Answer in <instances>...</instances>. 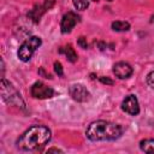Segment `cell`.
Segmentation results:
<instances>
[{
  "label": "cell",
  "mask_w": 154,
  "mask_h": 154,
  "mask_svg": "<svg viewBox=\"0 0 154 154\" xmlns=\"http://www.w3.org/2000/svg\"><path fill=\"white\" fill-rule=\"evenodd\" d=\"M63 153V150H60V149H58V148H51V149H48L47 150V153Z\"/></svg>",
  "instance_id": "cell-19"
},
{
  "label": "cell",
  "mask_w": 154,
  "mask_h": 154,
  "mask_svg": "<svg viewBox=\"0 0 154 154\" xmlns=\"http://www.w3.org/2000/svg\"><path fill=\"white\" fill-rule=\"evenodd\" d=\"M72 2L75 5V7L77 10H79V11H83L89 6V1L88 0H72Z\"/></svg>",
  "instance_id": "cell-14"
},
{
  "label": "cell",
  "mask_w": 154,
  "mask_h": 154,
  "mask_svg": "<svg viewBox=\"0 0 154 154\" xmlns=\"http://www.w3.org/2000/svg\"><path fill=\"white\" fill-rule=\"evenodd\" d=\"M99 81L101 82V83H103V84H108V85H112L114 82L111 79V78H108V77H99Z\"/></svg>",
  "instance_id": "cell-18"
},
{
  "label": "cell",
  "mask_w": 154,
  "mask_h": 154,
  "mask_svg": "<svg viewBox=\"0 0 154 154\" xmlns=\"http://www.w3.org/2000/svg\"><path fill=\"white\" fill-rule=\"evenodd\" d=\"M140 148L144 153H154V138H146L140 142Z\"/></svg>",
  "instance_id": "cell-12"
},
{
  "label": "cell",
  "mask_w": 154,
  "mask_h": 154,
  "mask_svg": "<svg viewBox=\"0 0 154 154\" xmlns=\"http://www.w3.org/2000/svg\"><path fill=\"white\" fill-rule=\"evenodd\" d=\"M77 45H78V46H79L81 48H84V49H87V48H88L87 38H85V37H83V36L78 37V40H77Z\"/></svg>",
  "instance_id": "cell-17"
},
{
  "label": "cell",
  "mask_w": 154,
  "mask_h": 154,
  "mask_svg": "<svg viewBox=\"0 0 154 154\" xmlns=\"http://www.w3.org/2000/svg\"><path fill=\"white\" fill-rule=\"evenodd\" d=\"M70 96L77 102H87L90 100V93L83 84H72L69 88Z\"/></svg>",
  "instance_id": "cell-5"
},
{
  "label": "cell",
  "mask_w": 154,
  "mask_h": 154,
  "mask_svg": "<svg viewBox=\"0 0 154 154\" xmlns=\"http://www.w3.org/2000/svg\"><path fill=\"white\" fill-rule=\"evenodd\" d=\"M41 43H42V41H41V38L37 37V36H31V37L26 38V40L20 45V47H19V49H18L17 55H18L19 60H22V61H24V63L29 61V60L31 59L32 54L35 53V51L41 46Z\"/></svg>",
  "instance_id": "cell-4"
},
{
  "label": "cell",
  "mask_w": 154,
  "mask_h": 154,
  "mask_svg": "<svg viewBox=\"0 0 154 154\" xmlns=\"http://www.w3.org/2000/svg\"><path fill=\"white\" fill-rule=\"evenodd\" d=\"M113 72L118 78L125 79V78H129L132 75V67L130 66V64H128L125 61H119V63L114 64Z\"/></svg>",
  "instance_id": "cell-9"
},
{
  "label": "cell",
  "mask_w": 154,
  "mask_h": 154,
  "mask_svg": "<svg viewBox=\"0 0 154 154\" xmlns=\"http://www.w3.org/2000/svg\"><path fill=\"white\" fill-rule=\"evenodd\" d=\"M112 29L114 31H128L130 29V24L128 22H122V20H116L112 23Z\"/></svg>",
  "instance_id": "cell-13"
},
{
  "label": "cell",
  "mask_w": 154,
  "mask_h": 154,
  "mask_svg": "<svg viewBox=\"0 0 154 154\" xmlns=\"http://www.w3.org/2000/svg\"><path fill=\"white\" fill-rule=\"evenodd\" d=\"M30 93L31 96H34L35 99H51L54 95V90L51 87L43 84L42 82L34 83L30 89Z\"/></svg>",
  "instance_id": "cell-6"
},
{
  "label": "cell",
  "mask_w": 154,
  "mask_h": 154,
  "mask_svg": "<svg viewBox=\"0 0 154 154\" xmlns=\"http://www.w3.org/2000/svg\"><path fill=\"white\" fill-rule=\"evenodd\" d=\"M59 52H60V53H64V54L66 55L67 60L71 61V63H75V61L77 60V53L75 52V49H73L70 45H67V46H65V47H61V48L59 49Z\"/></svg>",
  "instance_id": "cell-11"
},
{
  "label": "cell",
  "mask_w": 154,
  "mask_h": 154,
  "mask_svg": "<svg viewBox=\"0 0 154 154\" xmlns=\"http://www.w3.org/2000/svg\"><path fill=\"white\" fill-rule=\"evenodd\" d=\"M47 11V8H46V6L42 4V5H36L29 13H28V17L30 18V19H32L35 23H38L40 22V18L42 17V14L45 13Z\"/></svg>",
  "instance_id": "cell-10"
},
{
  "label": "cell",
  "mask_w": 154,
  "mask_h": 154,
  "mask_svg": "<svg viewBox=\"0 0 154 154\" xmlns=\"http://www.w3.org/2000/svg\"><path fill=\"white\" fill-rule=\"evenodd\" d=\"M123 126L107 120H96L88 125L85 136L94 142L99 141H114L123 135Z\"/></svg>",
  "instance_id": "cell-2"
},
{
  "label": "cell",
  "mask_w": 154,
  "mask_h": 154,
  "mask_svg": "<svg viewBox=\"0 0 154 154\" xmlns=\"http://www.w3.org/2000/svg\"><path fill=\"white\" fill-rule=\"evenodd\" d=\"M147 84L152 89H154V71H152V72H149L147 75Z\"/></svg>",
  "instance_id": "cell-16"
},
{
  "label": "cell",
  "mask_w": 154,
  "mask_h": 154,
  "mask_svg": "<svg viewBox=\"0 0 154 154\" xmlns=\"http://www.w3.org/2000/svg\"><path fill=\"white\" fill-rule=\"evenodd\" d=\"M99 46H100V49H101V51H103V49H105V47H106V46H105V43H102V42H99Z\"/></svg>",
  "instance_id": "cell-20"
},
{
  "label": "cell",
  "mask_w": 154,
  "mask_h": 154,
  "mask_svg": "<svg viewBox=\"0 0 154 154\" xmlns=\"http://www.w3.org/2000/svg\"><path fill=\"white\" fill-rule=\"evenodd\" d=\"M93 1H99V0H93Z\"/></svg>",
  "instance_id": "cell-21"
},
{
  "label": "cell",
  "mask_w": 154,
  "mask_h": 154,
  "mask_svg": "<svg viewBox=\"0 0 154 154\" xmlns=\"http://www.w3.org/2000/svg\"><path fill=\"white\" fill-rule=\"evenodd\" d=\"M54 71H55V73H57L58 76H63V75H64L63 66H61V64H60L59 61H55V63H54Z\"/></svg>",
  "instance_id": "cell-15"
},
{
  "label": "cell",
  "mask_w": 154,
  "mask_h": 154,
  "mask_svg": "<svg viewBox=\"0 0 154 154\" xmlns=\"http://www.w3.org/2000/svg\"><path fill=\"white\" fill-rule=\"evenodd\" d=\"M78 20H79V17L73 12H67L66 14H64L63 19H61V23H60L61 32L63 34H69L75 28V25L78 23Z\"/></svg>",
  "instance_id": "cell-8"
},
{
  "label": "cell",
  "mask_w": 154,
  "mask_h": 154,
  "mask_svg": "<svg viewBox=\"0 0 154 154\" xmlns=\"http://www.w3.org/2000/svg\"><path fill=\"white\" fill-rule=\"evenodd\" d=\"M122 109L130 116H137L140 113L138 100L135 95H128L122 102Z\"/></svg>",
  "instance_id": "cell-7"
},
{
  "label": "cell",
  "mask_w": 154,
  "mask_h": 154,
  "mask_svg": "<svg viewBox=\"0 0 154 154\" xmlns=\"http://www.w3.org/2000/svg\"><path fill=\"white\" fill-rule=\"evenodd\" d=\"M0 89H1V97L7 105H11V106H14L22 109L25 108L24 100L22 99V95L19 94V91L13 87L11 82L5 79L4 77L1 78Z\"/></svg>",
  "instance_id": "cell-3"
},
{
  "label": "cell",
  "mask_w": 154,
  "mask_h": 154,
  "mask_svg": "<svg viewBox=\"0 0 154 154\" xmlns=\"http://www.w3.org/2000/svg\"><path fill=\"white\" fill-rule=\"evenodd\" d=\"M51 130L45 125H32L26 129L17 140V147L24 152H32L43 148L51 140Z\"/></svg>",
  "instance_id": "cell-1"
}]
</instances>
